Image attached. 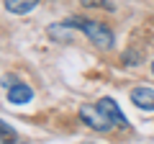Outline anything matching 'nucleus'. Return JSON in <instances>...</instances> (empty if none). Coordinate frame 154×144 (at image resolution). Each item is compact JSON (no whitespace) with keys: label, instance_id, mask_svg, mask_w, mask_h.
<instances>
[{"label":"nucleus","instance_id":"9d476101","mask_svg":"<svg viewBox=\"0 0 154 144\" xmlns=\"http://www.w3.org/2000/svg\"><path fill=\"white\" fill-rule=\"evenodd\" d=\"M123 64H126V67L139 64V54H136V52H126V54H123Z\"/></svg>","mask_w":154,"mask_h":144},{"label":"nucleus","instance_id":"f8f14e48","mask_svg":"<svg viewBox=\"0 0 154 144\" xmlns=\"http://www.w3.org/2000/svg\"><path fill=\"white\" fill-rule=\"evenodd\" d=\"M152 75H154V62H152Z\"/></svg>","mask_w":154,"mask_h":144},{"label":"nucleus","instance_id":"1a4fd4ad","mask_svg":"<svg viewBox=\"0 0 154 144\" xmlns=\"http://www.w3.org/2000/svg\"><path fill=\"white\" fill-rule=\"evenodd\" d=\"M85 8H105V11H113V3L108 0H80Z\"/></svg>","mask_w":154,"mask_h":144},{"label":"nucleus","instance_id":"f03ea898","mask_svg":"<svg viewBox=\"0 0 154 144\" xmlns=\"http://www.w3.org/2000/svg\"><path fill=\"white\" fill-rule=\"evenodd\" d=\"M80 118H82L90 129H95V131H110V129L116 126L98 105H82V108H80Z\"/></svg>","mask_w":154,"mask_h":144},{"label":"nucleus","instance_id":"423d86ee","mask_svg":"<svg viewBox=\"0 0 154 144\" xmlns=\"http://www.w3.org/2000/svg\"><path fill=\"white\" fill-rule=\"evenodd\" d=\"M3 5H5V11L16 13V16H26L38 5V0H3Z\"/></svg>","mask_w":154,"mask_h":144},{"label":"nucleus","instance_id":"7ed1b4c3","mask_svg":"<svg viewBox=\"0 0 154 144\" xmlns=\"http://www.w3.org/2000/svg\"><path fill=\"white\" fill-rule=\"evenodd\" d=\"M95 105H98V108H100V111H103L105 116H108L110 121L116 124V126H123V129L128 126V118H126V113H123L121 108H118V103H116L113 98H100Z\"/></svg>","mask_w":154,"mask_h":144},{"label":"nucleus","instance_id":"f257e3e1","mask_svg":"<svg viewBox=\"0 0 154 144\" xmlns=\"http://www.w3.org/2000/svg\"><path fill=\"white\" fill-rule=\"evenodd\" d=\"M64 26H69V28H77V31H82L85 36H88L90 41H93L98 49H110V46L116 44V36H113V31H110L105 23H100V21H88V18H77V16H69V18H64Z\"/></svg>","mask_w":154,"mask_h":144},{"label":"nucleus","instance_id":"9b49d317","mask_svg":"<svg viewBox=\"0 0 154 144\" xmlns=\"http://www.w3.org/2000/svg\"><path fill=\"white\" fill-rule=\"evenodd\" d=\"M16 83H18V77H16V75H11V72L0 77V85H3V88H13V85H16Z\"/></svg>","mask_w":154,"mask_h":144},{"label":"nucleus","instance_id":"20e7f679","mask_svg":"<svg viewBox=\"0 0 154 144\" xmlns=\"http://www.w3.org/2000/svg\"><path fill=\"white\" fill-rule=\"evenodd\" d=\"M8 100H11L13 105H26L33 100V88L28 83H23V80H18L13 88H8Z\"/></svg>","mask_w":154,"mask_h":144},{"label":"nucleus","instance_id":"6e6552de","mask_svg":"<svg viewBox=\"0 0 154 144\" xmlns=\"http://www.w3.org/2000/svg\"><path fill=\"white\" fill-rule=\"evenodd\" d=\"M18 139V131L13 126H8L5 121H0V142H16Z\"/></svg>","mask_w":154,"mask_h":144},{"label":"nucleus","instance_id":"0eeeda50","mask_svg":"<svg viewBox=\"0 0 154 144\" xmlns=\"http://www.w3.org/2000/svg\"><path fill=\"white\" fill-rule=\"evenodd\" d=\"M69 26H64V23H54V26H49V36L54 41H67L69 39Z\"/></svg>","mask_w":154,"mask_h":144},{"label":"nucleus","instance_id":"39448f33","mask_svg":"<svg viewBox=\"0 0 154 144\" xmlns=\"http://www.w3.org/2000/svg\"><path fill=\"white\" fill-rule=\"evenodd\" d=\"M128 98H131V103L136 105V108H141V111H154V90L146 88V85L134 88Z\"/></svg>","mask_w":154,"mask_h":144}]
</instances>
